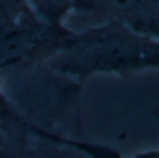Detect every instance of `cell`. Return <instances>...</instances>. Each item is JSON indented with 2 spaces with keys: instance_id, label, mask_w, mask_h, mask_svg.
Listing matches in <instances>:
<instances>
[{
  "instance_id": "obj_7",
  "label": "cell",
  "mask_w": 159,
  "mask_h": 158,
  "mask_svg": "<svg viewBox=\"0 0 159 158\" xmlns=\"http://www.w3.org/2000/svg\"><path fill=\"white\" fill-rule=\"evenodd\" d=\"M18 117L9 108L7 102L0 95V124H17Z\"/></svg>"
},
{
  "instance_id": "obj_1",
  "label": "cell",
  "mask_w": 159,
  "mask_h": 158,
  "mask_svg": "<svg viewBox=\"0 0 159 158\" xmlns=\"http://www.w3.org/2000/svg\"><path fill=\"white\" fill-rule=\"evenodd\" d=\"M45 66L65 79L83 82L99 74L131 75L159 68V40L118 21L99 23L79 33Z\"/></svg>"
},
{
  "instance_id": "obj_3",
  "label": "cell",
  "mask_w": 159,
  "mask_h": 158,
  "mask_svg": "<svg viewBox=\"0 0 159 158\" xmlns=\"http://www.w3.org/2000/svg\"><path fill=\"white\" fill-rule=\"evenodd\" d=\"M70 12L99 23L118 21L137 30L159 12V0H70Z\"/></svg>"
},
{
  "instance_id": "obj_2",
  "label": "cell",
  "mask_w": 159,
  "mask_h": 158,
  "mask_svg": "<svg viewBox=\"0 0 159 158\" xmlns=\"http://www.w3.org/2000/svg\"><path fill=\"white\" fill-rule=\"evenodd\" d=\"M65 24H54L25 7L0 27V72L45 62L61 51L72 37Z\"/></svg>"
},
{
  "instance_id": "obj_5",
  "label": "cell",
  "mask_w": 159,
  "mask_h": 158,
  "mask_svg": "<svg viewBox=\"0 0 159 158\" xmlns=\"http://www.w3.org/2000/svg\"><path fill=\"white\" fill-rule=\"evenodd\" d=\"M28 7L25 0H0V27Z\"/></svg>"
},
{
  "instance_id": "obj_4",
  "label": "cell",
  "mask_w": 159,
  "mask_h": 158,
  "mask_svg": "<svg viewBox=\"0 0 159 158\" xmlns=\"http://www.w3.org/2000/svg\"><path fill=\"white\" fill-rule=\"evenodd\" d=\"M31 10L41 18L54 24H65L70 13V0H25Z\"/></svg>"
},
{
  "instance_id": "obj_6",
  "label": "cell",
  "mask_w": 159,
  "mask_h": 158,
  "mask_svg": "<svg viewBox=\"0 0 159 158\" xmlns=\"http://www.w3.org/2000/svg\"><path fill=\"white\" fill-rule=\"evenodd\" d=\"M135 31L159 40V12H156L155 14L151 16L148 20H145Z\"/></svg>"
},
{
  "instance_id": "obj_8",
  "label": "cell",
  "mask_w": 159,
  "mask_h": 158,
  "mask_svg": "<svg viewBox=\"0 0 159 158\" xmlns=\"http://www.w3.org/2000/svg\"><path fill=\"white\" fill-rule=\"evenodd\" d=\"M128 158H159V150H149V151H142L138 154H134Z\"/></svg>"
}]
</instances>
